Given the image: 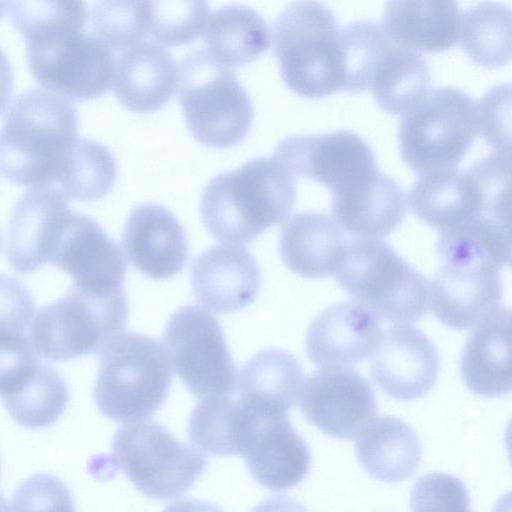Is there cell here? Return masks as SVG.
Segmentation results:
<instances>
[{
  "instance_id": "1",
  "label": "cell",
  "mask_w": 512,
  "mask_h": 512,
  "mask_svg": "<svg viewBox=\"0 0 512 512\" xmlns=\"http://www.w3.org/2000/svg\"><path fill=\"white\" fill-rule=\"evenodd\" d=\"M77 109L41 88L18 95L0 127V175L28 188L52 187L66 199L93 201L104 190L111 153L78 137Z\"/></svg>"
},
{
  "instance_id": "2",
  "label": "cell",
  "mask_w": 512,
  "mask_h": 512,
  "mask_svg": "<svg viewBox=\"0 0 512 512\" xmlns=\"http://www.w3.org/2000/svg\"><path fill=\"white\" fill-rule=\"evenodd\" d=\"M10 20L22 34L26 59L37 82L48 91L73 100L106 93L112 82V50L83 31V1H13Z\"/></svg>"
},
{
  "instance_id": "3",
  "label": "cell",
  "mask_w": 512,
  "mask_h": 512,
  "mask_svg": "<svg viewBox=\"0 0 512 512\" xmlns=\"http://www.w3.org/2000/svg\"><path fill=\"white\" fill-rule=\"evenodd\" d=\"M294 175L276 157H256L205 186L200 213L218 240L245 244L284 221L294 207Z\"/></svg>"
},
{
  "instance_id": "4",
  "label": "cell",
  "mask_w": 512,
  "mask_h": 512,
  "mask_svg": "<svg viewBox=\"0 0 512 512\" xmlns=\"http://www.w3.org/2000/svg\"><path fill=\"white\" fill-rule=\"evenodd\" d=\"M339 32L333 11L323 3L297 1L280 12L273 25V49L290 90L312 99L340 90Z\"/></svg>"
},
{
  "instance_id": "5",
  "label": "cell",
  "mask_w": 512,
  "mask_h": 512,
  "mask_svg": "<svg viewBox=\"0 0 512 512\" xmlns=\"http://www.w3.org/2000/svg\"><path fill=\"white\" fill-rule=\"evenodd\" d=\"M171 381L163 345L141 333H124L101 352L93 398L111 420H144L165 402Z\"/></svg>"
},
{
  "instance_id": "6",
  "label": "cell",
  "mask_w": 512,
  "mask_h": 512,
  "mask_svg": "<svg viewBox=\"0 0 512 512\" xmlns=\"http://www.w3.org/2000/svg\"><path fill=\"white\" fill-rule=\"evenodd\" d=\"M510 156L492 152L467 170L420 174L408 202L414 215L440 231L480 216L509 220Z\"/></svg>"
},
{
  "instance_id": "7",
  "label": "cell",
  "mask_w": 512,
  "mask_h": 512,
  "mask_svg": "<svg viewBox=\"0 0 512 512\" xmlns=\"http://www.w3.org/2000/svg\"><path fill=\"white\" fill-rule=\"evenodd\" d=\"M129 315L124 288L91 291L72 285L43 306L30 325L37 354L54 362L102 352L124 330Z\"/></svg>"
},
{
  "instance_id": "8",
  "label": "cell",
  "mask_w": 512,
  "mask_h": 512,
  "mask_svg": "<svg viewBox=\"0 0 512 512\" xmlns=\"http://www.w3.org/2000/svg\"><path fill=\"white\" fill-rule=\"evenodd\" d=\"M335 276L355 302L385 320L408 324L427 314L426 278L381 240L349 243Z\"/></svg>"
},
{
  "instance_id": "9",
  "label": "cell",
  "mask_w": 512,
  "mask_h": 512,
  "mask_svg": "<svg viewBox=\"0 0 512 512\" xmlns=\"http://www.w3.org/2000/svg\"><path fill=\"white\" fill-rule=\"evenodd\" d=\"M179 101L191 135L212 148H229L248 134L252 101L233 69L205 50L187 55L179 67Z\"/></svg>"
},
{
  "instance_id": "10",
  "label": "cell",
  "mask_w": 512,
  "mask_h": 512,
  "mask_svg": "<svg viewBox=\"0 0 512 512\" xmlns=\"http://www.w3.org/2000/svg\"><path fill=\"white\" fill-rule=\"evenodd\" d=\"M477 133L471 97L455 87H439L403 115L398 129L401 157L419 175L456 168Z\"/></svg>"
},
{
  "instance_id": "11",
  "label": "cell",
  "mask_w": 512,
  "mask_h": 512,
  "mask_svg": "<svg viewBox=\"0 0 512 512\" xmlns=\"http://www.w3.org/2000/svg\"><path fill=\"white\" fill-rule=\"evenodd\" d=\"M111 459L139 492L156 500L186 493L207 465L205 456L154 421L121 426Z\"/></svg>"
},
{
  "instance_id": "12",
  "label": "cell",
  "mask_w": 512,
  "mask_h": 512,
  "mask_svg": "<svg viewBox=\"0 0 512 512\" xmlns=\"http://www.w3.org/2000/svg\"><path fill=\"white\" fill-rule=\"evenodd\" d=\"M163 348L171 368L195 397L231 395L238 371L218 319L206 309L187 305L168 319Z\"/></svg>"
},
{
  "instance_id": "13",
  "label": "cell",
  "mask_w": 512,
  "mask_h": 512,
  "mask_svg": "<svg viewBox=\"0 0 512 512\" xmlns=\"http://www.w3.org/2000/svg\"><path fill=\"white\" fill-rule=\"evenodd\" d=\"M274 157L293 175L319 182L331 194L351 189L378 171L370 145L350 130L290 135L278 143Z\"/></svg>"
},
{
  "instance_id": "14",
  "label": "cell",
  "mask_w": 512,
  "mask_h": 512,
  "mask_svg": "<svg viewBox=\"0 0 512 512\" xmlns=\"http://www.w3.org/2000/svg\"><path fill=\"white\" fill-rule=\"evenodd\" d=\"M298 397L305 419L337 439L355 438L377 414L372 386L346 366H327L307 375Z\"/></svg>"
},
{
  "instance_id": "15",
  "label": "cell",
  "mask_w": 512,
  "mask_h": 512,
  "mask_svg": "<svg viewBox=\"0 0 512 512\" xmlns=\"http://www.w3.org/2000/svg\"><path fill=\"white\" fill-rule=\"evenodd\" d=\"M50 265L92 291L123 288L127 264L119 246L90 216L71 211L54 245Z\"/></svg>"
},
{
  "instance_id": "16",
  "label": "cell",
  "mask_w": 512,
  "mask_h": 512,
  "mask_svg": "<svg viewBox=\"0 0 512 512\" xmlns=\"http://www.w3.org/2000/svg\"><path fill=\"white\" fill-rule=\"evenodd\" d=\"M438 351L428 336L409 324L384 331L370 364L375 384L388 396L402 401L426 395L436 384Z\"/></svg>"
},
{
  "instance_id": "17",
  "label": "cell",
  "mask_w": 512,
  "mask_h": 512,
  "mask_svg": "<svg viewBox=\"0 0 512 512\" xmlns=\"http://www.w3.org/2000/svg\"><path fill=\"white\" fill-rule=\"evenodd\" d=\"M241 445L239 455L250 475L267 489H291L309 473V446L295 431L288 415L264 416L253 412Z\"/></svg>"
},
{
  "instance_id": "18",
  "label": "cell",
  "mask_w": 512,
  "mask_h": 512,
  "mask_svg": "<svg viewBox=\"0 0 512 512\" xmlns=\"http://www.w3.org/2000/svg\"><path fill=\"white\" fill-rule=\"evenodd\" d=\"M68 201L52 187L28 188L18 197L7 238V257L14 270L27 274L49 264L56 237L71 210Z\"/></svg>"
},
{
  "instance_id": "19",
  "label": "cell",
  "mask_w": 512,
  "mask_h": 512,
  "mask_svg": "<svg viewBox=\"0 0 512 512\" xmlns=\"http://www.w3.org/2000/svg\"><path fill=\"white\" fill-rule=\"evenodd\" d=\"M382 336L379 317L357 302H341L320 312L308 327L305 348L316 365L345 366L362 362Z\"/></svg>"
},
{
  "instance_id": "20",
  "label": "cell",
  "mask_w": 512,
  "mask_h": 512,
  "mask_svg": "<svg viewBox=\"0 0 512 512\" xmlns=\"http://www.w3.org/2000/svg\"><path fill=\"white\" fill-rule=\"evenodd\" d=\"M122 246L131 264L154 280L179 273L188 260V241L177 218L164 206L137 205L122 233Z\"/></svg>"
},
{
  "instance_id": "21",
  "label": "cell",
  "mask_w": 512,
  "mask_h": 512,
  "mask_svg": "<svg viewBox=\"0 0 512 512\" xmlns=\"http://www.w3.org/2000/svg\"><path fill=\"white\" fill-rule=\"evenodd\" d=\"M196 299L216 313H234L258 295L261 272L250 251L238 245H215L200 254L190 269Z\"/></svg>"
},
{
  "instance_id": "22",
  "label": "cell",
  "mask_w": 512,
  "mask_h": 512,
  "mask_svg": "<svg viewBox=\"0 0 512 512\" xmlns=\"http://www.w3.org/2000/svg\"><path fill=\"white\" fill-rule=\"evenodd\" d=\"M502 291L498 269L441 264L428 284V303L442 324L467 330L499 307Z\"/></svg>"
},
{
  "instance_id": "23",
  "label": "cell",
  "mask_w": 512,
  "mask_h": 512,
  "mask_svg": "<svg viewBox=\"0 0 512 512\" xmlns=\"http://www.w3.org/2000/svg\"><path fill=\"white\" fill-rule=\"evenodd\" d=\"M179 67L169 50L140 41L123 50L115 61L113 90L119 102L133 112L162 108L175 93Z\"/></svg>"
},
{
  "instance_id": "24",
  "label": "cell",
  "mask_w": 512,
  "mask_h": 512,
  "mask_svg": "<svg viewBox=\"0 0 512 512\" xmlns=\"http://www.w3.org/2000/svg\"><path fill=\"white\" fill-rule=\"evenodd\" d=\"M407 199L399 184L378 170L355 188L332 194L333 219L359 239H381L402 222Z\"/></svg>"
},
{
  "instance_id": "25",
  "label": "cell",
  "mask_w": 512,
  "mask_h": 512,
  "mask_svg": "<svg viewBox=\"0 0 512 512\" xmlns=\"http://www.w3.org/2000/svg\"><path fill=\"white\" fill-rule=\"evenodd\" d=\"M510 318L507 307H497L467 338L459 362L466 387L483 397H502L511 390Z\"/></svg>"
},
{
  "instance_id": "26",
  "label": "cell",
  "mask_w": 512,
  "mask_h": 512,
  "mask_svg": "<svg viewBox=\"0 0 512 512\" xmlns=\"http://www.w3.org/2000/svg\"><path fill=\"white\" fill-rule=\"evenodd\" d=\"M346 247L337 222L329 215L315 211L294 214L279 235L283 263L293 273L309 279L335 274Z\"/></svg>"
},
{
  "instance_id": "27",
  "label": "cell",
  "mask_w": 512,
  "mask_h": 512,
  "mask_svg": "<svg viewBox=\"0 0 512 512\" xmlns=\"http://www.w3.org/2000/svg\"><path fill=\"white\" fill-rule=\"evenodd\" d=\"M462 15L455 1H390L383 28L396 43L416 52L440 53L455 46Z\"/></svg>"
},
{
  "instance_id": "28",
  "label": "cell",
  "mask_w": 512,
  "mask_h": 512,
  "mask_svg": "<svg viewBox=\"0 0 512 512\" xmlns=\"http://www.w3.org/2000/svg\"><path fill=\"white\" fill-rule=\"evenodd\" d=\"M367 90L386 112L404 115L430 92V69L421 53L389 36L376 53L367 75Z\"/></svg>"
},
{
  "instance_id": "29",
  "label": "cell",
  "mask_w": 512,
  "mask_h": 512,
  "mask_svg": "<svg viewBox=\"0 0 512 512\" xmlns=\"http://www.w3.org/2000/svg\"><path fill=\"white\" fill-rule=\"evenodd\" d=\"M302 382V368L294 355L278 348L259 351L238 377L240 402L256 414L288 415Z\"/></svg>"
},
{
  "instance_id": "30",
  "label": "cell",
  "mask_w": 512,
  "mask_h": 512,
  "mask_svg": "<svg viewBox=\"0 0 512 512\" xmlns=\"http://www.w3.org/2000/svg\"><path fill=\"white\" fill-rule=\"evenodd\" d=\"M359 434L355 443L356 457L371 477L398 483L418 470L422 457L421 441L404 420L395 416L379 417Z\"/></svg>"
},
{
  "instance_id": "31",
  "label": "cell",
  "mask_w": 512,
  "mask_h": 512,
  "mask_svg": "<svg viewBox=\"0 0 512 512\" xmlns=\"http://www.w3.org/2000/svg\"><path fill=\"white\" fill-rule=\"evenodd\" d=\"M205 28L206 53L231 69L254 61L269 48L266 21L245 5L218 8L209 16Z\"/></svg>"
},
{
  "instance_id": "32",
  "label": "cell",
  "mask_w": 512,
  "mask_h": 512,
  "mask_svg": "<svg viewBox=\"0 0 512 512\" xmlns=\"http://www.w3.org/2000/svg\"><path fill=\"white\" fill-rule=\"evenodd\" d=\"M436 251L441 264L500 269L511 261L509 220L480 216L442 230Z\"/></svg>"
},
{
  "instance_id": "33",
  "label": "cell",
  "mask_w": 512,
  "mask_h": 512,
  "mask_svg": "<svg viewBox=\"0 0 512 512\" xmlns=\"http://www.w3.org/2000/svg\"><path fill=\"white\" fill-rule=\"evenodd\" d=\"M459 41L476 64L499 68L511 58V11L500 2H480L462 15Z\"/></svg>"
},
{
  "instance_id": "34",
  "label": "cell",
  "mask_w": 512,
  "mask_h": 512,
  "mask_svg": "<svg viewBox=\"0 0 512 512\" xmlns=\"http://www.w3.org/2000/svg\"><path fill=\"white\" fill-rule=\"evenodd\" d=\"M248 416L240 400L228 396L202 399L188 421L191 442L217 456L238 455L240 437Z\"/></svg>"
},
{
  "instance_id": "35",
  "label": "cell",
  "mask_w": 512,
  "mask_h": 512,
  "mask_svg": "<svg viewBox=\"0 0 512 512\" xmlns=\"http://www.w3.org/2000/svg\"><path fill=\"white\" fill-rule=\"evenodd\" d=\"M69 389L62 375L41 363L34 377L16 394L2 400L10 417L27 429L54 424L66 409Z\"/></svg>"
},
{
  "instance_id": "36",
  "label": "cell",
  "mask_w": 512,
  "mask_h": 512,
  "mask_svg": "<svg viewBox=\"0 0 512 512\" xmlns=\"http://www.w3.org/2000/svg\"><path fill=\"white\" fill-rule=\"evenodd\" d=\"M150 1H99L89 13L92 35L112 49H126L148 33Z\"/></svg>"
},
{
  "instance_id": "37",
  "label": "cell",
  "mask_w": 512,
  "mask_h": 512,
  "mask_svg": "<svg viewBox=\"0 0 512 512\" xmlns=\"http://www.w3.org/2000/svg\"><path fill=\"white\" fill-rule=\"evenodd\" d=\"M208 18L205 1H150L148 34L160 45L188 44L202 34Z\"/></svg>"
},
{
  "instance_id": "38",
  "label": "cell",
  "mask_w": 512,
  "mask_h": 512,
  "mask_svg": "<svg viewBox=\"0 0 512 512\" xmlns=\"http://www.w3.org/2000/svg\"><path fill=\"white\" fill-rule=\"evenodd\" d=\"M411 512H473L466 485L457 477L433 472L420 477L410 493Z\"/></svg>"
},
{
  "instance_id": "39",
  "label": "cell",
  "mask_w": 512,
  "mask_h": 512,
  "mask_svg": "<svg viewBox=\"0 0 512 512\" xmlns=\"http://www.w3.org/2000/svg\"><path fill=\"white\" fill-rule=\"evenodd\" d=\"M37 353L27 334L0 332V397L19 392L36 374Z\"/></svg>"
},
{
  "instance_id": "40",
  "label": "cell",
  "mask_w": 512,
  "mask_h": 512,
  "mask_svg": "<svg viewBox=\"0 0 512 512\" xmlns=\"http://www.w3.org/2000/svg\"><path fill=\"white\" fill-rule=\"evenodd\" d=\"M13 512H76L69 487L52 474H35L24 480L12 497Z\"/></svg>"
},
{
  "instance_id": "41",
  "label": "cell",
  "mask_w": 512,
  "mask_h": 512,
  "mask_svg": "<svg viewBox=\"0 0 512 512\" xmlns=\"http://www.w3.org/2000/svg\"><path fill=\"white\" fill-rule=\"evenodd\" d=\"M476 110L480 135L493 152L510 155V85L491 88L476 104Z\"/></svg>"
},
{
  "instance_id": "42",
  "label": "cell",
  "mask_w": 512,
  "mask_h": 512,
  "mask_svg": "<svg viewBox=\"0 0 512 512\" xmlns=\"http://www.w3.org/2000/svg\"><path fill=\"white\" fill-rule=\"evenodd\" d=\"M34 312L29 289L18 279L0 274V332L26 334Z\"/></svg>"
},
{
  "instance_id": "43",
  "label": "cell",
  "mask_w": 512,
  "mask_h": 512,
  "mask_svg": "<svg viewBox=\"0 0 512 512\" xmlns=\"http://www.w3.org/2000/svg\"><path fill=\"white\" fill-rule=\"evenodd\" d=\"M251 512H309L297 499L285 495L270 497L258 504Z\"/></svg>"
},
{
  "instance_id": "44",
  "label": "cell",
  "mask_w": 512,
  "mask_h": 512,
  "mask_svg": "<svg viewBox=\"0 0 512 512\" xmlns=\"http://www.w3.org/2000/svg\"><path fill=\"white\" fill-rule=\"evenodd\" d=\"M14 86L12 65L6 53L0 48V112L7 106Z\"/></svg>"
},
{
  "instance_id": "45",
  "label": "cell",
  "mask_w": 512,
  "mask_h": 512,
  "mask_svg": "<svg viewBox=\"0 0 512 512\" xmlns=\"http://www.w3.org/2000/svg\"><path fill=\"white\" fill-rule=\"evenodd\" d=\"M163 512H225L219 506L199 499H183L167 506Z\"/></svg>"
},
{
  "instance_id": "46",
  "label": "cell",
  "mask_w": 512,
  "mask_h": 512,
  "mask_svg": "<svg viewBox=\"0 0 512 512\" xmlns=\"http://www.w3.org/2000/svg\"><path fill=\"white\" fill-rule=\"evenodd\" d=\"M0 512H10L6 499L0 494Z\"/></svg>"
},
{
  "instance_id": "47",
  "label": "cell",
  "mask_w": 512,
  "mask_h": 512,
  "mask_svg": "<svg viewBox=\"0 0 512 512\" xmlns=\"http://www.w3.org/2000/svg\"><path fill=\"white\" fill-rule=\"evenodd\" d=\"M6 5L7 2H0V16H2L4 10L7 9Z\"/></svg>"
},
{
  "instance_id": "48",
  "label": "cell",
  "mask_w": 512,
  "mask_h": 512,
  "mask_svg": "<svg viewBox=\"0 0 512 512\" xmlns=\"http://www.w3.org/2000/svg\"><path fill=\"white\" fill-rule=\"evenodd\" d=\"M0 249H1V234H0Z\"/></svg>"
}]
</instances>
